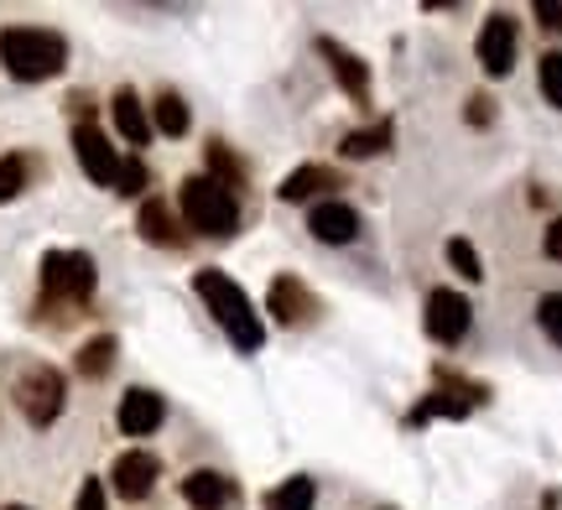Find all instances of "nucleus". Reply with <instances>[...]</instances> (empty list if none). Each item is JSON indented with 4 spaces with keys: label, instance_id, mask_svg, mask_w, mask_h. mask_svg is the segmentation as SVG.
I'll use <instances>...</instances> for the list:
<instances>
[{
    "label": "nucleus",
    "instance_id": "obj_1",
    "mask_svg": "<svg viewBox=\"0 0 562 510\" xmlns=\"http://www.w3.org/2000/svg\"><path fill=\"white\" fill-rule=\"evenodd\" d=\"M193 292H199L203 307L214 313V324L235 339L240 354H256V349L266 344L261 318H256V307H250V297H245V286L235 282V276H224L220 265H203L199 276H193Z\"/></svg>",
    "mask_w": 562,
    "mask_h": 510
},
{
    "label": "nucleus",
    "instance_id": "obj_2",
    "mask_svg": "<svg viewBox=\"0 0 562 510\" xmlns=\"http://www.w3.org/2000/svg\"><path fill=\"white\" fill-rule=\"evenodd\" d=\"M0 63L21 83H42L63 73L68 63V37L53 26H0Z\"/></svg>",
    "mask_w": 562,
    "mask_h": 510
},
{
    "label": "nucleus",
    "instance_id": "obj_3",
    "mask_svg": "<svg viewBox=\"0 0 562 510\" xmlns=\"http://www.w3.org/2000/svg\"><path fill=\"white\" fill-rule=\"evenodd\" d=\"M178 208H182V225L209 235V240H229L240 229V199L214 183L209 172H199V178H188L178 188Z\"/></svg>",
    "mask_w": 562,
    "mask_h": 510
},
{
    "label": "nucleus",
    "instance_id": "obj_4",
    "mask_svg": "<svg viewBox=\"0 0 562 510\" xmlns=\"http://www.w3.org/2000/svg\"><path fill=\"white\" fill-rule=\"evenodd\" d=\"M42 292L68 307L89 303L94 297V256L89 250H47L42 256Z\"/></svg>",
    "mask_w": 562,
    "mask_h": 510
},
{
    "label": "nucleus",
    "instance_id": "obj_5",
    "mask_svg": "<svg viewBox=\"0 0 562 510\" xmlns=\"http://www.w3.org/2000/svg\"><path fill=\"white\" fill-rule=\"evenodd\" d=\"M63 401H68V386L53 365H26L16 381V407L32 428H53L63 417Z\"/></svg>",
    "mask_w": 562,
    "mask_h": 510
},
{
    "label": "nucleus",
    "instance_id": "obj_6",
    "mask_svg": "<svg viewBox=\"0 0 562 510\" xmlns=\"http://www.w3.org/2000/svg\"><path fill=\"white\" fill-rule=\"evenodd\" d=\"M516 42H521V26L510 11H490L480 26V37H474V53H480V68L490 79H505L510 68H516Z\"/></svg>",
    "mask_w": 562,
    "mask_h": 510
},
{
    "label": "nucleus",
    "instance_id": "obj_7",
    "mask_svg": "<svg viewBox=\"0 0 562 510\" xmlns=\"http://www.w3.org/2000/svg\"><path fill=\"white\" fill-rule=\"evenodd\" d=\"M474 401H484L480 386H469V381H453V375H442V386L432 396H422L417 407L406 411V428H422V422H459L474 411Z\"/></svg>",
    "mask_w": 562,
    "mask_h": 510
},
{
    "label": "nucleus",
    "instance_id": "obj_8",
    "mask_svg": "<svg viewBox=\"0 0 562 510\" xmlns=\"http://www.w3.org/2000/svg\"><path fill=\"white\" fill-rule=\"evenodd\" d=\"M427 339H438V344H459L463 333H469V324H474V307H469V297L463 292H453V286H438V292H427Z\"/></svg>",
    "mask_w": 562,
    "mask_h": 510
},
{
    "label": "nucleus",
    "instance_id": "obj_9",
    "mask_svg": "<svg viewBox=\"0 0 562 510\" xmlns=\"http://www.w3.org/2000/svg\"><path fill=\"white\" fill-rule=\"evenodd\" d=\"M266 307H271V318H277L281 328H302V324L318 318V297H313L307 282L292 276V271H281L277 282L266 286Z\"/></svg>",
    "mask_w": 562,
    "mask_h": 510
},
{
    "label": "nucleus",
    "instance_id": "obj_10",
    "mask_svg": "<svg viewBox=\"0 0 562 510\" xmlns=\"http://www.w3.org/2000/svg\"><path fill=\"white\" fill-rule=\"evenodd\" d=\"M74 157H79L83 178H94L100 188H115V178H121V157H115V146L104 141L100 125H89V121L74 125Z\"/></svg>",
    "mask_w": 562,
    "mask_h": 510
},
{
    "label": "nucleus",
    "instance_id": "obj_11",
    "mask_svg": "<svg viewBox=\"0 0 562 510\" xmlns=\"http://www.w3.org/2000/svg\"><path fill=\"white\" fill-rule=\"evenodd\" d=\"M318 58H328V73H334L344 94L364 110V104H370V68H364L360 53H349V47L334 37H318Z\"/></svg>",
    "mask_w": 562,
    "mask_h": 510
},
{
    "label": "nucleus",
    "instance_id": "obj_12",
    "mask_svg": "<svg viewBox=\"0 0 562 510\" xmlns=\"http://www.w3.org/2000/svg\"><path fill=\"white\" fill-rule=\"evenodd\" d=\"M157 453H146V449H131L115 458V469H110V485H115V495L121 500H146V495L157 490Z\"/></svg>",
    "mask_w": 562,
    "mask_h": 510
},
{
    "label": "nucleus",
    "instance_id": "obj_13",
    "mask_svg": "<svg viewBox=\"0 0 562 510\" xmlns=\"http://www.w3.org/2000/svg\"><path fill=\"white\" fill-rule=\"evenodd\" d=\"M115 422H121L125 438H151V432L167 422V401H161L157 390L131 386V390L121 396V411H115Z\"/></svg>",
    "mask_w": 562,
    "mask_h": 510
},
{
    "label": "nucleus",
    "instance_id": "obj_14",
    "mask_svg": "<svg viewBox=\"0 0 562 510\" xmlns=\"http://www.w3.org/2000/svg\"><path fill=\"white\" fill-rule=\"evenodd\" d=\"M307 229H313V240H323V246H349L360 235V214L344 204V199H318V204L307 208Z\"/></svg>",
    "mask_w": 562,
    "mask_h": 510
},
{
    "label": "nucleus",
    "instance_id": "obj_15",
    "mask_svg": "<svg viewBox=\"0 0 562 510\" xmlns=\"http://www.w3.org/2000/svg\"><path fill=\"white\" fill-rule=\"evenodd\" d=\"M182 500L193 510H229L240 500V490H235V479L220 469H193L182 479Z\"/></svg>",
    "mask_w": 562,
    "mask_h": 510
},
{
    "label": "nucleus",
    "instance_id": "obj_16",
    "mask_svg": "<svg viewBox=\"0 0 562 510\" xmlns=\"http://www.w3.org/2000/svg\"><path fill=\"white\" fill-rule=\"evenodd\" d=\"M328 188H344V178L334 172V167L307 162V167H297V172H286L277 193H281V204H307V199H318V193H328Z\"/></svg>",
    "mask_w": 562,
    "mask_h": 510
},
{
    "label": "nucleus",
    "instance_id": "obj_17",
    "mask_svg": "<svg viewBox=\"0 0 562 510\" xmlns=\"http://www.w3.org/2000/svg\"><path fill=\"white\" fill-rule=\"evenodd\" d=\"M110 115H115V131H121L131 146H146V141H151V110L140 104L136 89H115V100H110Z\"/></svg>",
    "mask_w": 562,
    "mask_h": 510
},
{
    "label": "nucleus",
    "instance_id": "obj_18",
    "mask_svg": "<svg viewBox=\"0 0 562 510\" xmlns=\"http://www.w3.org/2000/svg\"><path fill=\"white\" fill-rule=\"evenodd\" d=\"M391 136H396V121L381 115V121H370V125H355V131L339 141V151L349 162H370V157H381L385 146H391Z\"/></svg>",
    "mask_w": 562,
    "mask_h": 510
},
{
    "label": "nucleus",
    "instance_id": "obj_19",
    "mask_svg": "<svg viewBox=\"0 0 562 510\" xmlns=\"http://www.w3.org/2000/svg\"><path fill=\"white\" fill-rule=\"evenodd\" d=\"M140 240H151V246H178L182 235H178V219H172V208L161 204V199H146L140 204Z\"/></svg>",
    "mask_w": 562,
    "mask_h": 510
},
{
    "label": "nucleus",
    "instance_id": "obj_20",
    "mask_svg": "<svg viewBox=\"0 0 562 510\" xmlns=\"http://www.w3.org/2000/svg\"><path fill=\"white\" fill-rule=\"evenodd\" d=\"M313 500H318V485L307 474H292V479H281L277 490L266 495V510H313Z\"/></svg>",
    "mask_w": 562,
    "mask_h": 510
},
{
    "label": "nucleus",
    "instance_id": "obj_21",
    "mask_svg": "<svg viewBox=\"0 0 562 510\" xmlns=\"http://www.w3.org/2000/svg\"><path fill=\"white\" fill-rule=\"evenodd\" d=\"M151 125H157L161 136H188V104H182V94L161 89L157 100H151Z\"/></svg>",
    "mask_w": 562,
    "mask_h": 510
},
{
    "label": "nucleus",
    "instance_id": "obj_22",
    "mask_svg": "<svg viewBox=\"0 0 562 510\" xmlns=\"http://www.w3.org/2000/svg\"><path fill=\"white\" fill-rule=\"evenodd\" d=\"M110 365H115V339H110V333H100V339H89V344L79 349V375H89V381L110 375Z\"/></svg>",
    "mask_w": 562,
    "mask_h": 510
},
{
    "label": "nucleus",
    "instance_id": "obj_23",
    "mask_svg": "<svg viewBox=\"0 0 562 510\" xmlns=\"http://www.w3.org/2000/svg\"><path fill=\"white\" fill-rule=\"evenodd\" d=\"M209 167H214L209 178H214L220 188H229V193H240V188H245L240 157H229V151H224V141H209Z\"/></svg>",
    "mask_w": 562,
    "mask_h": 510
},
{
    "label": "nucleus",
    "instance_id": "obj_24",
    "mask_svg": "<svg viewBox=\"0 0 562 510\" xmlns=\"http://www.w3.org/2000/svg\"><path fill=\"white\" fill-rule=\"evenodd\" d=\"M26 178H32V162H26L21 151H11V157H0V204H11V199H21V188H26Z\"/></svg>",
    "mask_w": 562,
    "mask_h": 510
},
{
    "label": "nucleus",
    "instance_id": "obj_25",
    "mask_svg": "<svg viewBox=\"0 0 562 510\" xmlns=\"http://www.w3.org/2000/svg\"><path fill=\"white\" fill-rule=\"evenodd\" d=\"M448 261H453V271H459L463 282H484V265H480V256H474V246H469L463 235L448 240Z\"/></svg>",
    "mask_w": 562,
    "mask_h": 510
},
{
    "label": "nucleus",
    "instance_id": "obj_26",
    "mask_svg": "<svg viewBox=\"0 0 562 510\" xmlns=\"http://www.w3.org/2000/svg\"><path fill=\"white\" fill-rule=\"evenodd\" d=\"M537 83H542L547 104H558L562 110V53H542V63H537Z\"/></svg>",
    "mask_w": 562,
    "mask_h": 510
},
{
    "label": "nucleus",
    "instance_id": "obj_27",
    "mask_svg": "<svg viewBox=\"0 0 562 510\" xmlns=\"http://www.w3.org/2000/svg\"><path fill=\"white\" fill-rule=\"evenodd\" d=\"M537 324H542V333L562 349V292H547L542 303H537Z\"/></svg>",
    "mask_w": 562,
    "mask_h": 510
},
{
    "label": "nucleus",
    "instance_id": "obj_28",
    "mask_svg": "<svg viewBox=\"0 0 562 510\" xmlns=\"http://www.w3.org/2000/svg\"><path fill=\"white\" fill-rule=\"evenodd\" d=\"M115 193H125V199L146 193V162H140V157H121V178H115Z\"/></svg>",
    "mask_w": 562,
    "mask_h": 510
},
{
    "label": "nucleus",
    "instance_id": "obj_29",
    "mask_svg": "<svg viewBox=\"0 0 562 510\" xmlns=\"http://www.w3.org/2000/svg\"><path fill=\"white\" fill-rule=\"evenodd\" d=\"M463 121H469V125H490V121H495V100H490V94H469Z\"/></svg>",
    "mask_w": 562,
    "mask_h": 510
},
{
    "label": "nucleus",
    "instance_id": "obj_30",
    "mask_svg": "<svg viewBox=\"0 0 562 510\" xmlns=\"http://www.w3.org/2000/svg\"><path fill=\"white\" fill-rule=\"evenodd\" d=\"M74 510H110V506H104V485H100V479H83V490H79V500H74Z\"/></svg>",
    "mask_w": 562,
    "mask_h": 510
},
{
    "label": "nucleus",
    "instance_id": "obj_31",
    "mask_svg": "<svg viewBox=\"0 0 562 510\" xmlns=\"http://www.w3.org/2000/svg\"><path fill=\"white\" fill-rule=\"evenodd\" d=\"M531 11H537V21H542L547 32H562V0H537Z\"/></svg>",
    "mask_w": 562,
    "mask_h": 510
},
{
    "label": "nucleus",
    "instance_id": "obj_32",
    "mask_svg": "<svg viewBox=\"0 0 562 510\" xmlns=\"http://www.w3.org/2000/svg\"><path fill=\"white\" fill-rule=\"evenodd\" d=\"M542 250L552 256V261H562V219H552L547 225V235H542Z\"/></svg>",
    "mask_w": 562,
    "mask_h": 510
},
{
    "label": "nucleus",
    "instance_id": "obj_33",
    "mask_svg": "<svg viewBox=\"0 0 562 510\" xmlns=\"http://www.w3.org/2000/svg\"><path fill=\"white\" fill-rule=\"evenodd\" d=\"M5 510H32V506H5Z\"/></svg>",
    "mask_w": 562,
    "mask_h": 510
}]
</instances>
